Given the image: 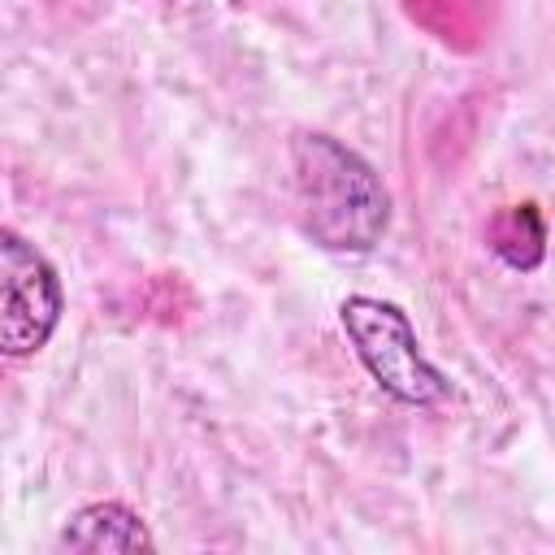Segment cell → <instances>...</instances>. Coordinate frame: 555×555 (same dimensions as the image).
I'll return each instance as SVG.
<instances>
[{
    "label": "cell",
    "instance_id": "5",
    "mask_svg": "<svg viewBox=\"0 0 555 555\" xmlns=\"http://www.w3.org/2000/svg\"><path fill=\"white\" fill-rule=\"evenodd\" d=\"M486 247L516 273H538L546 260V221L538 204H503L486 221Z\"/></svg>",
    "mask_w": 555,
    "mask_h": 555
},
{
    "label": "cell",
    "instance_id": "1",
    "mask_svg": "<svg viewBox=\"0 0 555 555\" xmlns=\"http://www.w3.org/2000/svg\"><path fill=\"white\" fill-rule=\"evenodd\" d=\"M286 156L291 208L304 238L334 256H369L390 230V191L382 173L325 130H299Z\"/></svg>",
    "mask_w": 555,
    "mask_h": 555
},
{
    "label": "cell",
    "instance_id": "4",
    "mask_svg": "<svg viewBox=\"0 0 555 555\" xmlns=\"http://www.w3.org/2000/svg\"><path fill=\"white\" fill-rule=\"evenodd\" d=\"M56 546L61 551H87V555H100V551L139 555V551H156V538H152L147 520L134 507H126L121 499H95V503H82L61 525Z\"/></svg>",
    "mask_w": 555,
    "mask_h": 555
},
{
    "label": "cell",
    "instance_id": "3",
    "mask_svg": "<svg viewBox=\"0 0 555 555\" xmlns=\"http://www.w3.org/2000/svg\"><path fill=\"white\" fill-rule=\"evenodd\" d=\"M65 312V286L56 264L22 238L13 225L0 230V351L9 360L39 356Z\"/></svg>",
    "mask_w": 555,
    "mask_h": 555
},
{
    "label": "cell",
    "instance_id": "2",
    "mask_svg": "<svg viewBox=\"0 0 555 555\" xmlns=\"http://www.w3.org/2000/svg\"><path fill=\"white\" fill-rule=\"evenodd\" d=\"M338 325L364 364V373L408 408H438L451 399L447 373L421 351L408 312L377 295H347L338 304Z\"/></svg>",
    "mask_w": 555,
    "mask_h": 555
}]
</instances>
